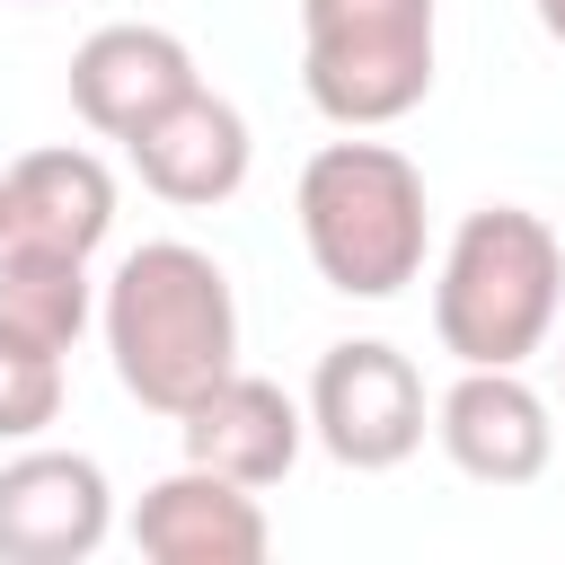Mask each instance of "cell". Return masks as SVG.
Returning <instances> with one entry per match:
<instances>
[{
  "mask_svg": "<svg viewBox=\"0 0 565 565\" xmlns=\"http://www.w3.org/2000/svg\"><path fill=\"white\" fill-rule=\"evenodd\" d=\"M97 335L132 406L185 415L212 380L238 371V291L194 238H141L97 282Z\"/></svg>",
  "mask_w": 565,
  "mask_h": 565,
  "instance_id": "6da1fadb",
  "label": "cell"
},
{
  "mask_svg": "<svg viewBox=\"0 0 565 565\" xmlns=\"http://www.w3.org/2000/svg\"><path fill=\"white\" fill-rule=\"evenodd\" d=\"M556 309H565V247L539 212L486 203L450 230L433 265V335L450 362L521 371L530 353H547Z\"/></svg>",
  "mask_w": 565,
  "mask_h": 565,
  "instance_id": "7a4b0ae2",
  "label": "cell"
},
{
  "mask_svg": "<svg viewBox=\"0 0 565 565\" xmlns=\"http://www.w3.org/2000/svg\"><path fill=\"white\" fill-rule=\"evenodd\" d=\"M291 212H300V247L318 282L344 300H397L424 274V168L397 141L344 132L309 150Z\"/></svg>",
  "mask_w": 565,
  "mask_h": 565,
  "instance_id": "3957f363",
  "label": "cell"
},
{
  "mask_svg": "<svg viewBox=\"0 0 565 565\" xmlns=\"http://www.w3.org/2000/svg\"><path fill=\"white\" fill-rule=\"evenodd\" d=\"M441 0H300V88L335 132H388L433 97Z\"/></svg>",
  "mask_w": 565,
  "mask_h": 565,
  "instance_id": "277c9868",
  "label": "cell"
},
{
  "mask_svg": "<svg viewBox=\"0 0 565 565\" xmlns=\"http://www.w3.org/2000/svg\"><path fill=\"white\" fill-rule=\"evenodd\" d=\"M300 406H309V441L353 477H388L424 450V371L388 335L327 344Z\"/></svg>",
  "mask_w": 565,
  "mask_h": 565,
  "instance_id": "5b68a950",
  "label": "cell"
},
{
  "mask_svg": "<svg viewBox=\"0 0 565 565\" xmlns=\"http://www.w3.org/2000/svg\"><path fill=\"white\" fill-rule=\"evenodd\" d=\"M115 530V486L88 450L18 441L0 459V565H88Z\"/></svg>",
  "mask_w": 565,
  "mask_h": 565,
  "instance_id": "8992f818",
  "label": "cell"
},
{
  "mask_svg": "<svg viewBox=\"0 0 565 565\" xmlns=\"http://www.w3.org/2000/svg\"><path fill=\"white\" fill-rule=\"evenodd\" d=\"M433 441L459 477L512 494V486H539L547 459H556V415L547 397L521 380V371H486V362H459V380L433 397Z\"/></svg>",
  "mask_w": 565,
  "mask_h": 565,
  "instance_id": "52a82bcc",
  "label": "cell"
},
{
  "mask_svg": "<svg viewBox=\"0 0 565 565\" xmlns=\"http://www.w3.org/2000/svg\"><path fill=\"white\" fill-rule=\"evenodd\" d=\"M124 159H132V177L159 194V203H177V212H212V203H230L238 185H247V168H256V132H247V115L221 97V88H185L168 115H150L132 141H124Z\"/></svg>",
  "mask_w": 565,
  "mask_h": 565,
  "instance_id": "ba28073f",
  "label": "cell"
},
{
  "mask_svg": "<svg viewBox=\"0 0 565 565\" xmlns=\"http://www.w3.org/2000/svg\"><path fill=\"white\" fill-rule=\"evenodd\" d=\"M132 547L150 565H256L274 547V521L256 503V486L221 477V468H168L159 486H141L132 503Z\"/></svg>",
  "mask_w": 565,
  "mask_h": 565,
  "instance_id": "9c48e42d",
  "label": "cell"
},
{
  "mask_svg": "<svg viewBox=\"0 0 565 565\" xmlns=\"http://www.w3.org/2000/svg\"><path fill=\"white\" fill-rule=\"evenodd\" d=\"M194 79H203V71H194L185 35H168V26H150V18H115V26H97V35L71 53V115H79L88 132H106V141H132V132H141L150 115H168Z\"/></svg>",
  "mask_w": 565,
  "mask_h": 565,
  "instance_id": "30bf717a",
  "label": "cell"
},
{
  "mask_svg": "<svg viewBox=\"0 0 565 565\" xmlns=\"http://www.w3.org/2000/svg\"><path fill=\"white\" fill-rule=\"evenodd\" d=\"M177 441H185L194 468H221V477H238V486L265 494V486H282V477L300 468L309 406L282 397V388L256 380V371H230V380H212V388L177 415Z\"/></svg>",
  "mask_w": 565,
  "mask_h": 565,
  "instance_id": "8fae6325",
  "label": "cell"
},
{
  "mask_svg": "<svg viewBox=\"0 0 565 565\" xmlns=\"http://www.w3.org/2000/svg\"><path fill=\"white\" fill-rule=\"evenodd\" d=\"M115 230V168L97 150H26L0 168V247H44V256H97Z\"/></svg>",
  "mask_w": 565,
  "mask_h": 565,
  "instance_id": "7c38bea8",
  "label": "cell"
},
{
  "mask_svg": "<svg viewBox=\"0 0 565 565\" xmlns=\"http://www.w3.org/2000/svg\"><path fill=\"white\" fill-rule=\"evenodd\" d=\"M97 318V282L88 256H44V247H0V327L26 344L71 353Z\"/></svg>",
  "mask_w": 565,
  "mask_h": 565,
  "instance_id": "4fadbf2b",
  "label": "cell"
},
{
  "mask_svg": "<svg viewBox=\"0 0 565 565\" xmlns=\"http://www.w3.org/2000/svg\"><path fill=\"white\" fill-rule=\"evenodd\" d=\"M62 415V353L0 327V441H44Z\"/></svg>",
  "mask_w": 565,
  "mask_h": 565,
  "instance_id": "5bb4252c",
  "label": "cell"
},
{
  "mask_svg": "<svg viewBox=\"0 0 565 565\" xmlns=\"http://www.w3.org/2000/svg\"><path fill=\"white\" fill-rule=\"evenodd\" d=\"M530 9H539V26H547V35L565 44V0H530Z\"/></svg>",
  "mask_w": 565,
  "mask_h": 565,
  "instance_id": "9a60e30c",
  "label": "cell"
},
{
  "mask_svg": "<svg viewBox=\"0 0 565 565\" xmlns=\"http://www.w3.org/2000/svg\"><path fill=\"white\" fill-rule=\"evenodd\" d=\"M556 371H565V353H556Z\"/></svg>",
  "mask_w": 565,
  "mask_h": 565,
  "instance_id": "2e32d148",
  "label": "cell"
},
{
  "mask_svg": "<svg viewBox=\"0 0 565 565\" xmlns=\"http://www.w3.org/2000/svg\"><path fill=\"white\" fill-rule=\"evenodd\" d=\"M26 9H35V0H26Z\"/></svg>",
  "mask_w": 565,
  "mask_h": 565,
  "instance_id": "e0dca14e",
  "label": "cell"
}]
</instances>
